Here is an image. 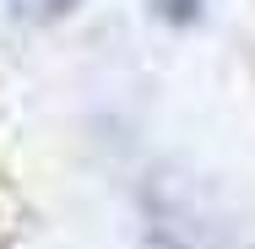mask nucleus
<instances>
[{"instance_id": "nucleus-1", "label": "nucleus", "mask_w": 255, "mask_h": 249, "mask_svg": "<svg viewBox=\"0 0 255 249\" xmlns=\"http://www.w3.org/2000/svg\"><path fill=\"white\" fill-rule=\"evenodd\" d=\"M22 22H60V16H71L76 11V0H5Z\"/></svg>"}]
</instances>
